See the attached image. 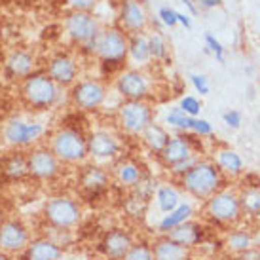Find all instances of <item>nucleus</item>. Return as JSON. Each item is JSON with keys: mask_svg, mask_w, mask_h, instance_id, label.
<instances>
[{"mask_svg": "<svg viewBox=\"0 0 260 260\" xmlns=\"http://www.w3.org/2000/svg\"><path fill=\"white\" fill-rule=\"evenodd\" d=\"M213 161L217 164L220 173L226 179H239L241 175L245 173V161L241 159L238 152L232 150V148H220V150H217Z\"/></svg>", "mask_w": 260, "mask_h": 260, "instance_id": "16", "label": "nucleus"}, {"mask_svg": "<svg viewBox=\"0 0 260 260\" xmlns=\"http://www.w3.org/2000/svg\"><path fill=\"white\" fill-rule=\"evenodd\" d=\"M254 245V232L247 230V228H232L226 232V236L222 239V247L232 254H239L251 249Z\"/></svg>", "mask_w": 260, "mask_h": 260, "instance_id": "19", "label": "nucleus"}, {"mask_svg": "<svg viewBox=\"0 0 260 260\" xmlns=\"http://www.w3.org/2000/svg\"><path fill=\"white\" fill-rule=\"evenodd\" d=\"M46 217L53 226L67 230L80 222L82 213H80L78 203L71 198H53L46 205Z\"/></svg>", "mask_w": 260, "mask_h": 260, "instance_id": "5", "label": "nucleus"}, {"mask_svg": "<svg viewBox=\"0 0 260 260\" xmlns=\"http://www.w3.org/2000/svg\"><path fill=\"white\" fill-rule=\"evenodd\" d=\"M120 19L123 27L129 30H143L146 27L145 8L141 6L139 0H123L120 6Z\"/></svg>", "mask_w": 260, "mask_h": 260, "instance_id": "18", "label": "nucleus"}, {"mask_svg": "<svg viewBox=\"0 0 260 260\" xmlns=\"http://www.w3.org/2000/svg\"><path fill=\"white\" fill-rule=\"evenodd\" d=\"M205 53H213V57L217 59L218 63H224V59H226V48L213 32L205 35Z\"/></svg>", "mask_w": 260, "mask_h": 260, "instance_id": "33", "label": "nucleus"}, {"mask_svg": "<svg viewBox=\"0 0 260 260\" xmlns=\"http://www.w3.org/2000/svg\"><path fill=\"white\" fill-rule=\"evenodd\" d=\"M65 30L67 35L78 44H87L99 32L95 17L86 14V12H73L69 15L65 21Z\"/></svg>", "mask_w": 260, "mask_h": 260, "instance_id": "12", "label": "nucleus"}, {"mask_svg": "<svg viewBox=\"0 0 260 260\" xmlns=\"http://www.w3.org/2000/svg\"><path fill=\"white\" fill-rule=\"evenodd\" d=\"M67 2L74 8V12H87L89 8L95 6V0H67Z\"/></svg>", "mask_w": 260, "mask_h": 260, "instance_id": "43", "label": "nucleus"}, {"mask_svg": "<svg viewBox=\"0 0 260 260\" xmlns=\"http://www.w3.org/2000/svg\"><path fill=\"white\" fill-rule=\"evenodd\" d=\"M156 203H158V209L164 215H169L171 211H175L182 203L181 190L173 184H161L156 188Z\"/></svg>", "mask_w": 260, "mask_h": 260, "instance_id": "25", "label": "nucleus"}, {"mask_svg": "<svg viewBox=\"0 0 260 260\" xmlns=\"http://www.w3.org/2000/svg\"><path fill=\"white\" fill-rule=\"evenodd\" d=\"M118 93L127 101H143L150 93V84L143 73L139 71H125L120 74V78L116 82Z\"/></svg>", "mask_w": 260, "mask_h": 260, "instance_id": "10", "label": "nucleus"}, {"mask_svg": "<svg viewBox=\"0 0 260 260\" xmlns=\"http://www.w3.org/2000/svg\"><path fill=\"white\" fill-rule=\"evenodd\" d=\"M179 107L190 118H198L200 112H202V101L198 97H194V95H184L181 99V103H179Z\"/></svg>", "mask_w": 260, "mask_h": 260, "instance_id": "37", "label": "nucleus"}, {"mask_svg": "<svg viewBox=\"0 0 260 260\" xmlns=\"http://www.w3.org/2000/svg\"><path fill=\"white\" fill-rule=\"evenodd\" d=\"M190 82H192L194 89L200 95H207V93H209V80H207V76H205V74L192 73V74H190Z\"/></svg>", "mask_w": 260, "mask_h": 260, "instance_id": "38", "label": "nucleus"}, {"mask_svg": "<svg viewBox=\"0 0 260 260\" xmlns=\"http://www.w3.org/2000/svg\"><path fill=\"white\" fill-rule=\"evenodd\" d=\"M87 48L97 53L105 65H118L129 53V40L122 30L107 29L97 32L93 40L87 42Z\"/></svg>", "mask_w": 260, "mask_h": 260, "instance_id": "3", "label": "nucleus"}, {"mask_svg": "<svg viewBox=\"0 0 260 260\" xmlns=\"http://www.w3.org/2000/svg\"><path fill=\"white\" fill-rule=\"evenodd\" d=\"M190 122H192V118L184 114L181 110V107H173L166 116L167 125H169V127H175V129H179V131H190Z\"/></svg>", "mask_w": 260, "mask_h": 260, "instance_id": "31", "label": "nucleus"}, {"mask_svg": "<svg viewBox=\"0 0 260 260\" xmlns=\"http://www.w3.org/2000/svg\"><path fill=\"white\" fill-rule=\"evenodd\" d=\"M145 2H146V0H145Z\"/></svg>", "mask_w": 260, "mask_h": 260, "instance_id": "49", "label": "nucleus"}, {"mask_svg": "<svg viewBox=\"0 0 260 260\" xmlns=\"http://www.w3.org/2000/svg\"><path fill=\"white\" fill-rule=\"evenodd\" d=\"M61 256H63V249L50 239L35 241L29 247V253H27L29 260H59Z\"/></svg>", "mask_w": 260, "mask_h": 260, "instance_id": "26", "label": "nucleus"}, {"mask_svg": "<svg viewBox=\"0 0 260 260\" xmlns=\"http://www.w3.org/2000/svg\"><path fill=\"white\" fill-rule=\"evenodd\" d=\"M198 159H200V156H194V158L186 159V161H181V164H177V166L171 167V173H173L175 177H179V179H181V177H184V175H186L188 171L194 167V164L198 161Z\"/></svg>", "mask_w": 260, "mask_h": 260, "instance_id": "41", "label": "nucleus"}, {"mask_svg": "<svg viewBox=\"0 0 260 260\" xmlns=\"http://www.w3.org/2000/svg\"><path fill=\"white\" fill-rule=\"evenodd\" d=\"M167 238L182 245L184 249L192 251L196 247H200L205 241V239L211 236V226H205L203 222H198V220H188V222L177 226L173 230H169L166 234Z\"/></svg>", "mask_w": 260, "mask_h": 260, "instance_id": "8", "label": "nucleus"}, {"mask_svg": "<svg viewBox=\"0 0 260 260\" xmlns=\"http://www.w3.org/2000/svg\"><path fill=\"white\" fill-rule=\"evenodd\" d=\"M57 159L59 158L53 154V150L40 148V150L32 152V156L29 158V171L38 179H50L57 173Z\"/></svg>", "mask_w": 260, "mask_h": 260, "instance_id": "15", "label": "nucleus"}, {"mask_svg": "<svg viewBox=\"0 0 260 260\" xmlns=\"http://www.w3.org/2000/svg\"><path fill=\"white\" fill-rule=\"evenodd\" d=\"M107 97L105 86L97 80H84L76 84L73 89V101L82 110H93L101 107Z\"/></svg>", "mask_w": 260, "mask_h": 260, "instance_id": "11", "label": "nucleus"}, {"mask_svg": "<svg viewBox=\"0 0 260 260\" xmlns=\"http://www.w3.org/2000/svg\"><path fill=\"white\" fill-rule=\"evenodd\" d=\"M181 188L188 196H192L198 202H207L211 196L226 188V177L220 173V169L213 159H198L194 167L184 177L179 179Z\"/></svg>", "mask_w": 260, "mask_h": 260, "instance_id": "1", "label": "nucleus"}, {"mask_svg": "<svg viewBox=\"0 0 260 260\" xmlns=\"http://www.w3.org/2000/svg\"><path fill=\"white\" fill-rule=\"evenodd\" d=\"M129 55L135 63H139V65H146V63L152 59L148 37H145V35H135V37L131 38L129 40Z\"/></svg>", "mask_w": 260, "mask_h": 260, "instance_id": "29", "label": "nucleus"}, {"mask_svg": "<svg viewBox=\"0 0 260 260\" xmlns=\"http://www.w3.org/2000/svg\"><path fill=\"white\" fill-rule=\"evenodd\" d=\"M192 218H194V205L190 202H182L181 205L175 211H171L169 215H164V218H161L158 224V232L166 236L169 230H173V228L188 222V220H192Z\"/></svg>", "mask_w": 260, "mask_h": 260, "instance_id": "23", "label": "nucleus"}, {"mask_svg": "<svg viewBox=\"0 0 260 260\" xmlns=\"http://www.w3.org/2000/svg\"><path fill=\"white\" fill-rule=\"evenodd\" d=\"M120 150V143L118 139L105 129L93 131L87 137V154L97 159H110L114 158Z\"/></svg>", "mask_w": 260, "mask_h": 260, "instance_id": "14", "label": "nucleus"}, {"mask_svg": "<svg viewBox=\"0 0 260 260\" xmlns=\"http://www.w3.org/2000/svg\"><path fill=\"white\" fill-rule=\"evenodd\" d=\"M198 156V146L194 145V137L192 135H175L171 137V141L167 143V146L159 152V158L164 161V166H167L169 169L181 161Z\"/></svg>", "mask_w": 260, "mask_h": 260, "instance_id": "9", "label": "nucleus"}, {"mask_svg": "<svg viewBox=\"0 0 260 260\" xmlns=\"http://www.w3.org/2000/svg\"><path fill=\"white\" fill-rule=\"evenodd\" d=\"M120 123L131 135H141L152 123V109L143 101H127L120 107Z\"/></svg>", "mask_w": 260, "mask_h": 260, "instance_id": "6", "label": "nucleus"}, {"mask_svg": "<svg viewBox=\"0 0 260 260\" xmlns=\"http://www.w3.org/2000/svg\"><path fill=\"white\" fill-rule=\"evenodd\" d=\"M131 247H133V239L122 228H114V230L107 232L101 241L103 254L110 260H123V256L129 253Z\"/></svg>", "mask_w": 260, "mask_h": 260, "instance_id": "13", "label": "nucleus"}, {"mask_svg": "<svg viewBox=\"0 0 260 260\" xmlns=\"http://www.w3.org/2000/svg\"><path fill=\"white\" fill-rule=\"evenodd\" d=\"M202 213L211 228H215V226L224 228V230L238 228L239 224L243 222L238 188L226 186L215 196H211L207 202H203Z\"/></svg>", "mask_w": 260, "mask_h": 260, "instance_id": "2", "label": "nucleus"}, {"mask_svg": "<svg viewBox=\"0 0 260 260\" xmlns=\"http://www.w3.org/2000/svg\"><path fill=\"white\" fill-rule=\"evenodd\" d=\"M118 179L125 186H135L141 182V169L133 164H122L118 167Z\"/></svg>", "mask_w": 260, "mask_h": 260, "instance_id": "32", "label": "nucleus"}, {"mask_svg": "<svg viewBox=\"0 0 260 260\" xmlns=\"http://www.w3.org/2000/svg\"><path fill=\"white\" fill-rule=\"evenodd\" d=\"M123 260H154V251L150 245L145 243H133L129 253L123 256Z\"/></svg>", "mask_w": 260, "mask_h": 260, "instance_id": "36", "label": "nucleus"}, {"mask_svg": "<svg viewBox=\"0 0 260 260\" xmlns=\"http://www.w3.org/2000/svg\"><path fill=\"white\" fill-rule=\"evenodd\" d=\"M141 135H143L145 145L148 146L152 152H156V154H159V152L167 146V143L171 141V135H169L159 123H154V122H152Z\"/></svg>", "mask_w": 260, "mask_h": 260, "instance_id": "27", "label": "nucleus"}, {"mask_svg": "<svg viewBox=\"0 0 260 260\" xmlns=\"http://www.w3.org/2000/svg\"><path fill=\"white\" fill-rule=\"evenodd\" d=\"M238 194L243 218H260V184L239 186Z\"/></svg>", "mask_w": 260, "mask_h": 260, "instance_id": "24", "label": "nucleus"}, {"mask_svg": "<svg viewBox=\"0 0 260 260\" xmlns=\"http://www.w3.org/2000/svg\"><path fill=\"white\" fill-rule=\"evenodd\" d=\"M177 21L181 23L184 29H192V17H190V14H182V12H177Z\"/></svg>", "mask_w": 260, "mask_h": 260, "instance_id": "44", "label": "nucleus"}, {"mask_svg": "<svg viewBox=\"0 0 260 260\" xmlns=\"http://www.w3.org/2000/svg\"><path fill=\"white\" fill-rule=\"evenodd\" d=\"M190 131L194 133L196 137H213V123L209 120H205V118H192V122H190Z\"/></svg>", "mask_w": 260, "mask_h": 260, "instance_id": "35", "label": "nucleus"}, {"mask_svg": "<svg viewBox=\"0 0 260 260\" xmlns=\"http://www.w3.org/2000/svg\"><path fill=\"white\" fill-rule=\"evenodd\" d=\"M158 17L159 21L164 23L166 27H175L177 25V10H173L171 6H161L158 12Z\"/></svg>", "mask_w": 260, "mask_h": 260, "instance_id": "39", "label": "nucleus"}, {"mask_svg": "<svg viewBox=\"0 0 260 260\" xmlns=\"http://www.w3.org/2000/svg\"><path fill=\"white\" fill-rule=\"evenodd\" d=\"M42 133L44 127L40 123H27L14 120L6 125V139L12 145H27V143L40 137Z\"/></svg>", "mask_w": 260, "mask_h": 260, "instance_id": "17", "label": "nucleus"}, {"mask_svg": "<svg viewBox=\"0 0 260 260\" xmlns=\"http://www.w3.org/2000/svg\"><path fill=\"white\" fill-rule=\"evenodd\" d=\"M51 150L63 161L78 164L87 156V139L76 129H63L53 137Z\"/></svg>", "mask_w": 260, "mask_h": 260, "instance_id": "4", "label": "nucleus"}, {"mask_svg": "<svg viewBox=\"0 0 260 260\" xmlns=\"http://www.w3.org/2000/svg\"><path fill=\"white\" fill-rule=\"evenodd\" d=\"M254 245L260 247V228H258V232H254Z\"/></svg>", "mask_w": 260, "mask_h": 260, "instance_id": "47", "label": "nucleus"}, {"mask_svg": "<svg viewBox=\"0 0 260 260\" xmlns=\"http://www.w3.org/2000/svg\"><path fill=\"white\" fill-rule=\"evenodd\" d=\"M8 69L15 76H25L32 69V57H30L29 53L17 51V53H14L12 57L8 59Z\"/></svg>", "mask_w": 260, "mask_h": 260, "instance_id": "30", "label": "nucleus"}, {"mask_svg": "<svg viewBox=\"0 0 260 260\" xmlns=\"http://www.w3.org/2000/svg\"><path fill=\"white\" fill-rule=\"evenodd\" d=\"M48 73H50V78L55 84L69 86L76 78V63L71 57H67V55H59V57L51 59L50 67H48Z\"/></svg>", "mask_w": 260, "mask_h": 260, "instance_id": "20", "label": "nucleus"}, {"mask_svg": "<svg viewBox=\"0 0 260 260\" xmlns=\"http://www.w3.org/2000/svg\"><path fill=\"white\" fill-rule=\"evenodd\" d=\"M200 2V8L203 10H213V8H218L222 4V0H198Z\"/></svg>", "mask_w": 260, "mask_h": 260, "instance_id": "45", "label": "nucleus"}, {"mask_svg": "<svg viewBox=\"0 0 260 260\" xmlns=\"http://www.w3.org/2000/svg\"><path fill=\"white\" fill-rule=\"evenodd\" d=\"M152 251H154V260H188L190 258V251L184 249L182 245L175 243L171 239L164 236L159 238L154 245H152Z\"/></svg>", "mask_w": 260, "mask_h": 260, "instance_id": "22", "label": "nucleus"}, {"mask_svg": "<svg viewBox=\"0 0 260 260\" xmlns=\"http://www.w3.org/2000/svg\"><path fill=\"white\" fill-rule=\"evenodd\" d=\"M234 260H260V247L253 245L251 249H247L243 253H239L234 256Z\"/></svg>", "mask_w": 260, "mask_h": 260, "instance_id": "42", "label": "nucleus"}, {"mask_svg": "<svg viewBox=\"0 0 260 260\" xmlns=\"http://www.w3.org/2000/svg\"><path fill=\"white\" fill-rule=\"evenodd\" d=\"M82 186L89 190V192H101L109 186V175L105 169L97 166L87 167L86 171L82 173Z\"/></svg>", "mask_w": 260, "mask_h": 260, "instance_id": "28", "label": "nucleus"}, {"mask_svg": "<svg viewBox=\"0 0 260 260\" xmlns=\"http://www.w3.org/2000/svg\"><path fill=\"white\" fill-rule=\"evenodd\" d=\"M25 97L30 105L48 109L57 101V84L50 76H44V74L32 76L25 84Z\"/></svg>", "mask_w": 260, "mask_h": 260, "instance_id": "7", "label": "nucleus"}, {"mask_svg": "<svg viewBox=\"0 0 260 260\" xmlns=\"http://www.w3.org/2000/svg\"><path fill=\"white\" fill-rule=\"evenodd\" d=\"M181 2L188 8V12H190V15H196V14H198V6L194 4V0H181Z\"/></svg>", "mask_w": 260, "mask_h": 260, "instance_id": "46", "label": "nucleus"}, {"mask_svg": "<svg viewBox=\"0 0 260 260\" xmlns=\"http://www.w3.org/2000/svg\"><path fill=\"white\" fill-rule=\"evenodd\" d=\"M27 245V232L19 222H4L0 226V247L6 251H17Z\"/></svg>", "mask_w": 260, "mask_h": 260, "instance_id": "21", "label": "nucleus"}, {"mask_svg": "<svg viewBox=\"0 0 260 260\" xmlns=\"http://www.w3.org/2000/svg\"><path fill=\"white\" fill-rule=\"evenodd\" d=\"M148 44H150V53L154 59H166L169 53V46H167L166 38L159 32H154L148 37Z\"/></svg>", "mask_w": 260, "mask_h": 260, "instance_id": "34", "label": "nucleus"}, {"mask_svg": "<svg viewBox=\"0 0 260 260\" xmlns=\"http://www.w3.org/2000/svg\"><path fill=\"white\" fill-rule=\"evenodd\" d=\"M222 120L228 127H232V129H239V127H241V122H243V116H241L239 110H226V112L222 114Z\"/></svg>", "mask_w": 260, "mask_h": 260, "instance_id": "40", "label": "nucleus"}, {"mask_svg": "<svg viewBox=\"0 0 260 260\" xmlns=\"http://www.w3.org/2000/svg\"><path fill=\"white\" fill-rule=\"evenodd\" d=\"M0 260H8V258H6V256H4L2 253H0Z\"/></svg>", "mask_w": 260, "mask_h": 260, "instance_id": "48", "label": "nucleus"}]
</instances>
